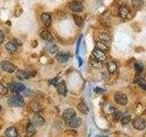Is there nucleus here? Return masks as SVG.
<instances>
[{"label":"nucleus","instance_id":"1","mask_svg":"<svg viewBox=\"0 0 146 137\" xmlns=\"http://www.w3.org/2000/svg\"><path fill=\"white\" fill-rule=\"evenodd\" d=\"M7 103L12 107H22L25 104V100L20 95H14L7 100Z\"/></svg>","mask_w":146,"mask_h":137},{"label":"nucleus","instance_id":"2","mask_svg":"<svg viewBox=\"0 0 146 137\" xmlns=\"http://www.w3.org/2000/svg\"><path fill=\"white\" fill-rule=\"evenodd\" d=\"M119 16L122 19H130V15H131V10L130 7L126 6V5H122L119 7Z\"/></svg>","mask_w":146,"mask_h":137},{"label":"nucleus","instance_id":"3","mask_svg":"<svg viewBox=\"0 0 146 137\" xmlns=\"http://www.w3.org/2000/svg\"><path fill=\"white\" fill-rule=\"evenodd\" d=\"M114 100L115 102L119 105H121V106H124L128 103V97L125 93L122 92H117L114 95Z\"/></svg>","mask_w":146,"mask_h":137},{"label":"nucleus","instance_id":"4","mask_svg":"<svg viewBox=\"0 0 146 137\" xmlns=\"http://www.w3.org/2000/svg\"><path fill=\"white\" fill-rule=\"evenodd\" d=\"M0 66H1V68L6 72H8V73H13L15 72L17 68L16 66L14 65L13 63L9 62V61H3L0 63Z\"/></svg>","mask_w":146,"mask_h":137},{"label":"nucleus","instance_id":"5","mask_svg":"<svg viewBox=\"0 0 146 137\" xmlns=\"http://www.w3.org/2000/svg\"><path fill=\"white\" fill-rule=\"evenodd\" d=\"M8 88L14 92H22L26 90V86L20 82H11L8 84Z\"/></svg>","mask_w":146,"mask_h":137},{"label":"nucleus","instance_id":"6","mask_svg":"<svg viewBox=\"0 0 146 137\" xmlns=\"http://www.w3.org/2000/svg\"><path fill=\"white\" fill-rule=\"evenodd\" d=\"M132 126H133V128H135L136 130L143 131L145 129V127H146V121L143 120V118L138 117L132 122Z\"/></svg>","mask_w":146,"mask_h":137},{"label":"nucleus","instance_id":"7","mask_svg":"<svg viewBox=\"0 0 146 137\" xmlns=\"http://www.w3.org/2000/svg\"><path fill=\"white\" fill-rule=\"evenodd\" d=\"M68 8L74 13H80L83 11V5L78 1H72L68 4Z\"/></svg>","mask_w":146,"mask_h":137},{"label":"nucleus","instance_id":"8","mask_svg":"<svg viewBox=\"0 0 146 137\" xmlns=\"http://www.w3.org/2000/svg\"><path fill=\"white\" fill-rule=\"evenodd\" d=\"M92 57H94L95 59H97L98 61H102V62L105 61L107 59V56H106V54H105V52L99 49H96V48L92 51Z\"/></svg>","mask_w":146,"mask_h":137},{"label":"nucleus","instance_id":"9","mask_svg":"<svg viewBox=\"0 0 146 137\" xmlns=\"http://www.w3.org/2000/svg\"><path fill=\"white\" fill-rule=\"evenodd\" d=\"M67 123L68 127H70V128H79L81 125V120H80V118L74 116L71 119H70L68 121H67Z\"/></svg>","mask_w":146,"mask_h":137},{"label":"nucleus","instance_id":"10","mask_svg":"<svg viewBox=\"0 0 146 137\" xmlns=\"http://www.w3.org/2000/svg\"><path fill=\"white\" fill-rule=\"evenodd\" d=\"M70 58V54L68 52H66V51H63V52H59L57 54L56 56V59L58 62L60 63H65L68 61V59Z\"/></svg>","mask_w":146,"mask_h":137},{"label":"nucleus","instance_id":"11","mask_svg":"<svg viewBox=\"0 0 146 137\" xmlns=\"http://www.w3.org/2000/svg\"><path fill=\"white\" fill-rule=\"evenodd\" d=\"M74 116H76V112L74 110L71 108L66 109L62 113V118H63V120H65V121H68L70 119H71Z\"/></svg>","mask_w":146,"mask_h":137},{"label":"nucleus","instance_id":"12","mask_svg":"<svg viewBox=\"0 0 146 137\" xmlns=\"http://www.w3.org/2000/svg\"><path fill=\"white\" fill-rule=\"evenodd\" d=\"M16 75L19 80H27V79H29V78L35 76V73L33 74V73H31V72H27V71H24V70H18Z\"/></svg>","mask_w":146,"mask_h":137},{"label":"nucleus","instance_id":"13","mask_svg":"<svg viewBox=\"0 0 146 137\" xmlns=\"http://www.w3.org/2000/svg\"><path fill=\"white\" fill-rule=\"evenodd\" d=\"M40 37H41V39H44L45 41H47V42H53V40H54V38L51 35V33H50L48 30H46V29L41 31Z\"/></svg>","mask_w":146,"mask_h":137},{"label":"nucleus","instance_id":"14","mask_svg":"<svg viewBox=\"0 0 146 137\" xmlns=\"http://www.w3.org/2000/svg\"><path fill=\"white\" fill-rule=\"evenodd\" d=\"M40 17H41V21H42L43 25L45 27H49L50 25H51L52 18H51V16H50V14H48V13H43Z\"/></svg>","mask_w":146,"mask_h":137},{"label":"nucleus","instance_id":"15","mask_svg":"<svg viewBox=\"0 0 146 137\" xmlns=\"http://www.w3.org/2000/svg\"><path fill=\"white\" fill-rule=\"evenodd\" d=\"M32 123H33L35 126H42L45 123V119L41 115L36 114V115H35L34 118L32 119Z\"/></svg>","mask_w":146,"mask_h":137},{"label":"nucleus","instance_id":"16","mask_svg":"<svg viewBox=\"0 0 146 137\" xmlns=\"http://www.w3.org/2000/svg\"><path fill=\"white\" fill-rule=\"evenodd\" d=\"M57 90L59 95L61 96H66L67 94V87H66V84L65 82H59V83L57 84Z\"/></svg>","mask_w":146,"mask_h":137},{"label":"nucleus","instance_id":"17","mask_svg":"<svg viewBox=\"0 0 146 137\" xmlns=\"http://www.w3.org/2000/svg\"><path fill=\"white\" fill-rule=\"evenodd\" d=\"M35 134H36V127H35V125L32 122L27 123V126H26V134L27 136L30 137L32 135H34Z\"/></svg>","mask_w":146,"mask_h":137},{"label":"nucleus","instance_id":"18","mask_svg":"<svg viewBox=\"0 0 146 137\" xmlns=\"http://www.w3.org/2000/svg\"><path fill=\"white\" fill-rule=\"evenodd\" d=\"M29 109L35 113H38L41 111V107H40L39 103L38 102H36V100H32V102L29 103Z\"/></svg>","mask_w":146,"mask_h":137},{"label":"nucleus","instance_id":"19","mask_svg":"<svg viewBox=\"0 0 146 137\" xmlns=\"http://www.w3.org/2000/svg\"><path fill=\"white\" fill-rule=\"evenodd\" d=\"M6 135L7 137H17L18 136V132L15 127H8L6 130Z\"/></svg>","mask_w":146,"mask_h":137},{"label":"nucleus","instance_id":"20","mask_svg":"<svg viewBox=\"0 0 146 137\" xmlns=\"http://www.w3.org/2000/svg\"><path fill=\"white\" fill-rule=\"evenodd\" d=\"M98 38L100 41H102V42L105 43H109L111 41V37L108 33H105V32H100L98 35Z\"/></svg>","mask_w":146,"mask_h":137},{"label":"nucleus","instance_id":"21","mask_svg":"<svg viewBox=\"0 0 146 137\" xmlns=\"http://www.w3.org/2000/svg\"><path fill=\"white\" fill-rule=\"evenodd\" d=\"M78 110L82 114H88L90 112V108L87 106V104L85 102H80L78 104Z\"/></svg>","mask_w":146,"mask_h":137},{"label":"nucleus","instance_id":"22","mask_svg":"<svg viewBox=\"0 0 146 137\" xmlns=\"http://www.w3.org/2000/svg\"><path fill=\"white\" fill-rule=\"evenodd\" d=\"M6 49L9 54H14L17 51V46L14 42H7L6 44Z\"/></svg>","mask_w":146,"mask_h":137},{"label":"nucleus","instance_id":"23","mask_svg":"<svg viewBox=\"0 0 146 137\" xmlns=\"http://www.w3.org/2000/svg\"><path fill=\"white\" fill-rule=\"evenodd\" d=\"M107 66V70L110 73H114L117 70V64L116 62H114L113 61H110L106 64Z\"/></svg>","mask_w":146,"mask_h":137},{"label":"nucleus","instance_id":"24","mask_svg":"<svg viewBox=\"0 0 146 137\" xmlns=\"http://www.w3.org/2000/svg\"><path fill=\"white\" fill-rule=\"evenodd\" d=\"M90 62L91 64V66H92L93 68H102V62L98 61L97 59H95L92 56H91V58L90 59Z\"/></svg>","mask_w":146,"mask_h":137},{"label":"nucleus","instance_id":"25","mask_svg":"<svg viewBox=\"0 0 146 137\" xmlns=\"http://www.w3.org/2000/svg\"><path fill=\"white\" fill-rule=\"evenodd\" d=\"M46 48H47L48 51L50 53V54H55L58 52V46L56 44H52L51 42H48L47 46H46Z\"/></svg>","mask_w":146,"mask_h":137},{"label":"nucleus","instance_id":"26","mask_svg":"<svg viewBox=\"0 0 146 137\" xmlns=\"http://www.w3.org/2000/svg\"><path fill=\"white\" fill-rule=\"evenodd\" d=\"M96 49H99L102 50V51H104V52H106L109 50V47H108L107 43L102 42V41H100V40L96 42Z\"/></svg>","mask_w":146,"mask_h":137},{"label":"nucleus","instance_id":"27","mask_svg":"<svg viewBox=\"0 0 146 137\" xmlns=\"http://www.w3.org/2000/svg\"><path fill=\"white\" fill-rule=\"evenodd\" d=\"M73 19H74V22L76 26H78L79 27H82L84 25V22H83V19L78 15H73Z\"/></svg>","mask_w":146,"mask_h":137},{"label":"nucleus","instance_id":"28","mask_svg":"<svg viewBox=\"0 0 146 137\" xmlns=\"http://www.w3.org/2000/svg\"><path fill=\"white\" fill-rule=\"evenodd\" d=\"M120 120H121V124L126 125V124H128V123H129V122H131V116L129 115V114H124V115H122V116H121V118L120 119Z\"/></svg>","mask_w":146,"mask_h":137},{"label":"nucleus","instance_id":"29","mask_svg":"<svg viewBox=\"0 0 146 137\" xmlns=\"http://www.w3.org/2000/svg\"><path fill=\"white\" fill-rule=\"evenodd\" d=\"M143 68H144V66L141 62H136L135 63V70L138 73H141V71L143 70Z\"/></svg>","mask_w":146,"mask_h":137},{"label":"nucleus","instance_id":"30","mask_svg":"<svg viewBox=\"0 0 146 137\" xmlns=\"http://www.w3.org/2000/svg\"><path fill=\"white\" fill-rule=\"evenodd\" d=\"M7 91H8V89L3 83L0 82V94H1V95H6L7 93Z\"/></svg>","mask_w":146,"mask_h":137},{"label":"nucleus","instance_id":"31","mask_svg":"<svg viewBox=\"0 0 146 137\" xmlns=\"http://www.w3.org/2000/svg\"><path fill=\"white\" fill-rule=\"evenodd\" d=\"M122 115H123L122 112H120V111H118V110H115V111L113 112V116H114V118H115V120H117V121L120 120Z\"/></svg>","mask_w":146,"mask_h":137},{"label":"nucleus","instance_id":"32","mask_svg":"<svg viewBox=\"0 0 146 137\" xmlns=\"http://www.w3.org/2000/svg\"><path fill=\"white\" fill-rule=\"evenodd\" d=\"M33 93H34L33 90L30 89H27L24 90V94H25V96H27V97H30V96L33 95Z\"/></svg>","mask_w":146,"mask_h":137},{"label":"nucleus","instance_id":"33","mask_svg":"<svg viewBox=\"0 0 146 137\" xmlns=\"http://www.w3.org/2000/svg\"><path fill=\"white\" fill-rule=\"evenodd\" d=\"M4 39H5V34L3 31L0 30V44L4 42Z\"/></svg>","mask_w":146,"mask_h":137},{"label":"nucleus","instance_id":"34","mask_svg":"<svg viewBox=\"0 0 146 137\" xmlns=\"http://www.w3.org/2000/svg\"><path fill=\"white\" fill-rule=\"evenodd\" d=\"M80 41H81V37L80 38L79 41H78V45H77V49H76V51H77V54L79 53V50H80Z\"/></svg>","mask_w":146,"mask_h":137},{"label":"nucleus","instance_id":"35","mask_svg":"<svg viewBox=\"0 0 146 137\" xmlns=\"http://www.w3.org/2000/svg\"><path fill=\"white\" fill-rule=\"evenodd\" d=\"M78 59H79V62H80V66L82 65V61H81V59L80 57H78Z\"/></svg>","mask_w":146,"mask_h":137},{"label":"nucleus","instance_id":"36","mask_svg":"<svg viewBox=\"0 0 146 137\" xmlns=\"http://www.w3.org/2000/svg\"><path fill=\"white\" fill-rule=\"evenodd\" d=\"M96 137H108V136H105V135H98V136H96Z\"/></svg>","mask_w":146,"mask_h":137}]
</instances>
